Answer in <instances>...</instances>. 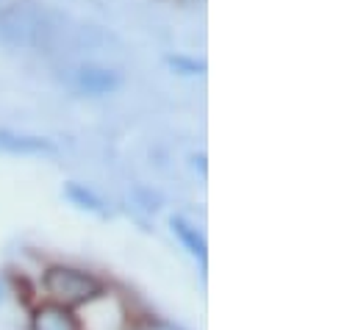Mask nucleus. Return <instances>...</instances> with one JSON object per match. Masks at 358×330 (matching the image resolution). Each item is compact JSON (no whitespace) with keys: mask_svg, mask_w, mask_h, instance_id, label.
<instances>
[{"mask_svg":"<svg viewBox=\"0 0 358 330\" xmlns=\"http://www.w3.org/2000/svg\"><path fill=\"white\" fill-rule=\"evenodd\" d=\"M42 286L45 294L50 297V303L64 306V308H78L87 300H92L97 292H103L100 280L78 266H67V264H56L42 275Z\"/></svg>","mask_w":358,"mask_h":330,"instance_id":"nucleus-1","label":"nucleus"},{"mask_svg":"<svg viewBox=\"0 0 358 330\" xmlns=\"http://www.w3.org/2000/svg\"><path fill=\"white\" fill-rule=\"evenodd\" d=\"M48 25L45 20L31 11L28 6H3L0 8V42L11 50H25V48H42L48 39Z\"/></svg>","mask_w":358,"mask_h":330,"instance_id":"nucleus-2","label":"nucleus"},{"mask_svg":"<svg viewBox=\"0 0 358 330\" xmlns=\"http://www.w3.org/2000/svg\"><path fill=\"white\" fill-rule=\"evenodd\" d=\"M81 330H125L128 328V308L125 303L111 292H97L92 300L78 306Z\"/></svg>","mask_w":358,"mask_h":330,"instance_id":"nucleus-3","label":"nucleus"},{"mask_svg":"<svg viewBox=\"0 0 358 330\" xmlns=\"http://www.w3.org/2000/svg\"><path fill=\"white\" fill-rule=\"evenodd\" d=\"M70 86L81 94H90V97H103V94H114L120 86H122V76L111 67H103V64H76L70 70Z\"/></svg>","mask_w":358,"mask_h":330,"instance_id":"nucleus-4","label":"nucleus"},{"mask_svg":"<svg viewBox=\"0 0 358 330\" xmlns=\"http://www.w3.org/2000/svg\"><path fill=\"white\" fill-rule=\"evenodd\" d=\"M0 150L11 156H56V145L48 136L20 134L11 128H0Z\"/></svg>","mask_w":358,"mask_h":330,"instance_id":"nucleus-5","label":"nucleus"},{"mask_svg":"<svg viewBox=\"0 0 358 330\" xmlns=\"http://www.w3.org/2000/svg\"><path fill=\"white\" fill-rule=\"evenodd\" d=\"M31 330H81V325H78V317L70 308L56 306V303H45L34 311Z\"/></svg>","mask_w":358,"mask_h":330,"instance_id":"nucleus-6","label":"nucleus"},{"mask_svg":"<svg viewBox=\"0 0 358 330\" xmlns=\"http://www.w3.org/2000/svg\"><path fill=\"white\" fill-rule=\"evenodd\" d=\"M170 228H173V234L178 236V242L183 245V250H189V255L206 261V239H203V234H200L192 222H186L183 217H173V220H170Z\"/></svg>","mask_w":358,"mask_h":330,"instance_id":"nucleus-7","label":"nucleus"},{"mask_svg":"<svg viewBox=\"0 0 358 330\" xmlns=\"http://www.w3.org/2000/svg\"><path fill=\"white\" fill-rule=\"evenodd\" d=\"M64 194H67L78 208H87V211H94V214H103V200L92 192L90 186L70 180V183H67V189H64Z\"/></svg>","mask_w":358,"mask_h":330,"instance_id":"nucleus-8","label":"nucleus"},{"mask_svg":"<svg viewBox=\"0 0 358 330\" xmlns=\"http://www.w3.org/2000/svg\"><path fill=\"white\" fill-rule=\"evenodd\" d=\"M167 62H170L176 70L186 73V76H203V73H206V64H203V62H194V59H186V56H170Z\"/></svg>","mask_w":358,"mask_h":330,"instance_id":"nucleus-9","label":"nucleus"}]
</instances>
